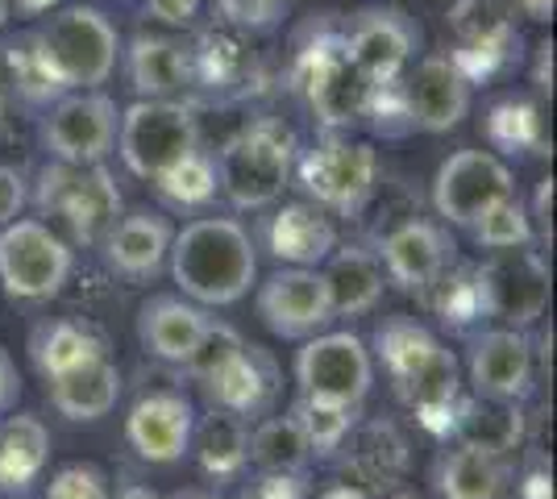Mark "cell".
Here are the masks:
<instances>
[{"instance_id": "24", "label": "cell", "mask_w": 557, "mask_h": 499, "mask_svg": "<svg viewBox=\"0 0 557 499\" xmlns=\"http://www.w3.org/2000/svg\"><path fill=\"white\" fill-rule=\"evenodd\" d=\"M262 246L271 259L287 266H321L337 246V225L325 216V209L296 200L262 221Z\"/></svg>"}, {"instance_id": "1", "label": "cell", "mask_w": 557, "mask_h": 499, "mask_svg": "<svg viewBox=\"0 0 557 499\" xmlns=\"http://www.w3.org/2000/svg\"><path fill=\"white\" fill-rule=\"evenodd\" d=\"M395 400L417 416L433 437H449V412L462 396V366L429 325L412 316H387L371 337Z\"/></svg>"}, {"instance_id": "30", "label": "cell", "mask_w": 557, "mask_h": 499, "mask_svg": "<svg viewBox=\"0 0 557 499\" xmlns=\"http://www.w3.org/2000/svg\"><path fill=\"white\" fill-rule=\"evenodd\" d=\"M187 453H196L200 475L212 483H233L250 466V421L233 416L225 408H212L196 416L191 425V446Z\"/></svg>"}, {"instance_id": "35", "label": "cell", "mask_w": 557, "mask_h": 499, "mask_svg": "<svg viewBox=\"0 0 557 499\" xmlns=\"http://www.w3.org/2000/svg\"><path fill=\"white\" fill-rule=\"evenodd\" d=\"M129 79L146 100H163L191 88V63H187V47L175 38H159V34H141L129 42Z\"/></svg>"}, {"instance_id": "17", "label": "cell", "mask_w": 557, "mask_h": 499, "mask_svg": "<svg viewBox=\"0 0 557 499\" xmlns=\"http://www.w3.org/2000/svg\"><path fill=\"white\" fill-rule=\"evenodd\" d=\"M374 254L383 262L387 284L420 296L424 287L442 275L445 262H454V241H449V234L437 221L408 216V221L392 225L383 238L374 241Z\"/></svg>"}, {"instance_id": "38", "label": "cell", "mask_w": 557, "mask_h": 499, "mask_svg": "<svg viewBox=\"0 0 557 499\" xmlns=\"http://www.w3.org/2000/svg\"><path fill=\"white\" fill-rule=\"evenodd\" d=\"M0 84H9V88L22 96V100H29V104H50V100L63 96L59 79L50 75V67L42 63V54H38L34 34L13 38V42L0 47Z\"/></svg>"}, {"instance_id": "49", "label": "cell", "mask_w": 557, "mask_h": 499, "mask_svg": "<svg viewBox=\"0 0 557 499\" xmlns=\"http://www.w3.org/2000/svg\"><path fill=\"white\" fill-rule=\"evenodd\" d=\"M22 400V379H17V362L0 346V416H9Z\"/></svg>"}, {"instance_id": "8", "label": "cell", "mask_w": 557, "mask_h": 499, "mask_svg": "<svg viewBox=\"0 0 557 499\" xmlns=\"http://www.w3.org/2000/svg\"><path fill=\"white\" fill-rule=\"evenodd\" d=\"M296 166V184L304 188V196L329 209V213L354 216L371 204L374 184H379V154L371 142H349L329 134L325 142H317L312 150H304Z\"/></svg>"}, {"instance_id": "20", "label": "cell", "mask_w": 557, "mask_h": 499, "mask_svg": "<svg viewBox=\"0 0 557 499\" xmlns=\"http://www.w3.org/2000/svg\"><path fill=\"white\" fill-rule=\"evenodd\" d=\"M399 88H404V109L412 129H424V134H445L462 125V117L470 113V84L449 63V54L420 59L408 79L399 75Z\"/></svg>"}, {"instance_id": "12", "label": "cell", "mask_w": 557, "mask_h": 499, "mask_svg": "<svg viewBox=\"0 0 557 499\" xmlns=\"http://www.w3.org/2000/svg\"><path fill=\"white\" fill-rule=\"evenodd\" d=\"M511 9L516 0H458L449 9V29L458 38L449 63L466 75V84H487L511 67L520 47Z\"/></svg>"}, {"instance_id": "21", "label": "cell", "mask_w": 557, "mask_h": 499, "mask_svg": "<svg viewBox=\"0 0 557 499\" xmlns=\"http://www.w3.org/2000/svg\"><path fill=\"white\" fill-rule=\"evenodd\" d=\"M278 383L283 379H278L271 350L242 346L212 379L200 383V391L212 408H225L242 421H258V416H271V408L278 400Z\"/></svg>"}, {"instance_id": "39", "label": "cell", "mask_w": 557, "mask_h": 499, "mask_svg": "<svg viewBox=\"0 0 557 499\" xmlns=\"http://www.w3.org/2000/svg\"><path fill=\"white\" fill-rule=\"evenodd\" d=\"M292 416H296V425L304 428L308 450H312L317 462L337 458L342 446H346L349 428L358 425V408L333 404V400H312V396H300V400L292 404Z\"/></svg>"}, {"instance_id": "56", "label": "cell", "mask_w": 557, "mask_h": 499, "mask_svg": "<svg viewBox=\"0 0 557 499\" xmlns=\"http://www.w3.org/2000/svg\"><path fill=\"white\" fill-rule=\"evenodd\" d=\"M175 499H212V496H205V491H180Z\"/></svg>"}, {"instance_id": "5", "label": "cell", "mask_w": 557, "mask_h": 499, "mask_svg": "<svg viewBox=\"0 0 557 499\" xmlns=\"http://www.w3.org/2000/svg\"><path fill=\"white\" fill-rule=\"evenodd\" d=\"M212 163H216V184L230 196L233 209H267L292 179L296 134L278 117H258L242 134H233Z\"/></svg>"}, {"instance_id": "33", "label": "cell", "mask_w": 557, "mask_h": 499, "mask_svg": "<svg viewBox=\"0 0 557 499\" xmlns=\"http://www.w3.org/2000/svg\"><path fill=\"white\" fill-rule=\"evenodd\" d=\"M437 491L442 499H508L511 487V458L487 453L479 446L454 441L437 462Z\"/></svg>"}, {"instance_id": "40", "label": "cell", "mask_w": 557, "mask_h": 499, "mask_svg": "<svg viewBox=\"0 0 557 499\" xmlns=\"http://www.w3.org/2000/svg\"><path fill=\"white\" fill-rule=\"evenodd\" d=\"M487 142L504 154H545V121L529 100H499L487 113Z\"/></svg>"}, {"instance_id": "11", "label": "cell", "mask_w": 557, "mask_h": 499, "mask_svg": "<svg viewBox=\"0 0 557 499\" xmlns=\"http://www.w3.org/2000/svg\"><path fill=\"white\" fill-rule=\"evenodd\" d=\"M296 383H300V396L362 408L374 387L371 346L349 329L312 333L304 337V350L296 354Z\"/></svg>"}, {"instance_id": "9", "label": "cell", "mask_w": 557, "mask_h": 499, "mask_svg": "<svg viewBox=\"0 0 557 499\" xmlns=\"http://www.w3.org/2000/svg\"><path fill=\"white\" fill-rule=\"evenodd\" d=\"M71 266H75L71 246L47 221L0 225V287L13 300H25V304L54 300L71 279Z\"/></svg>"}, {"instance_id": "22", "label": "cell", "mask_w": 557, "mask_h": 499, "mask_svg": "<svg viewBox=\"0 0 557 499\" xmlns=\"http://www.w3.org/2000/svg\"><path fill=\"white\" fill-rule=\"evenodd\" d=\"M420 42V29L399 9H371L358 13V22L346 29V47L358 59V67L371 75L374 84H392L404 75L412 50Z\"/></svg>"}, {"instance_id": "55", "label": "cell", "mask_w": 557, "mask_h": 499, "mask_svg": "<svg viewBox=\"0 0 557 499\" xmlns=\"http://www.w3.org/2000/svg\"><path fill=\"white\" fill-rule=\"evenodd\" d=\"M17 4H22L25 13H47L54 0H17Z\"/></svg>"}, {"instance_id": "50", "label": "cell", "mask_w": 557, "mask_h": 499, "mask_svg": "<svg viewBox=\"0 0 557 499\" xmlns=\"http://www.w3.org/2000/svg\"><path fill=\"white\" fill-rule=\"evenodd\" d=\"M146 9L166 25H191L200 13V0H146Z\"/></svg>"}, {"instance_id": "14", "label": "cell", "mask_w": 557, "mask_h": 499, "mask_svg": "<svg viewBox=\"0 0 557 499\" xmlns=\"http://www.w3.org/2000/svg\"><path fill=\"white\" fill-rule=\"evenodd\" d=\"M508 196H516V179H511L508 163L495 159L491 150L449 154L433 179V209L458 229H470L479 216Z\"/></svg>"}, {"instance_id": "42", "label": "cell", "mask_w": 557, "mask_h": 499, "mask_svg": "<svg viewBox=\"0 0 557 499\" xmlns=\"http://www.w3.org/2000/svg\"><path fill=\"white\" fill-rule=\"evenodd\" d=\"M246 346V337L233 329V325H225V321H216V316H209V325H205V333H200V341H196V350L180 362V371H184L191 383H205L212 379L225 362H230L237 350Z\"/></svg>"}, {"instance_id": "43", "label": "cell", "mask_w": 557, "mask_h": 499, "mask_svg": "<svg viewBox=\"0 0 557 499\" xmlns=\"http://www.w3.org/2000/svg\"><path fill=\"white\" fill-rule=\"evenodd\" d=\"M47 499H109V475L92 462H71L54 471Z\"/></svg>"}, {"instance_id": "46", "label": "cell", "mask_w": 557, "mask_h": 499, "mask_svg": "<svg viewBox=\"0 0 557 499\" xmlns=\"http://www.w3.org/2000/svg\"><path fill=\"white\" fill-rule=\"evenodd\" d=\"M529 221H533V238H541V246H554V179L536 184V200Z\"/></svg>"}, {"instance_id": "57", "label": "cell", "mask_w": 557, "mask_h": 499, "mask_svg": "<svg viewBox=\"0 0 557 499\" xmlns=\"http://www.w3.org/2000/svg\"><path fill=\"white\" fill-rule=\"evenodd\" d=\"M9 4H13V0H0V25L9 22Z\"/></svg>"}, {"instance_id": "59", "label": "cell", "mask_w": 557, "mask_h": 499, "mask_svg": "<svg viewBox=\"0 0 557 499\" xmlns=\"http://www.w3.org/2000/svg\"><path fill=\"white\" fill-rule=\"evenodd\" d=\"M42 499H47V496H42Z\"/></svg>"}, {"instance_id": "31", "label": "cell", "mask_w": 557, "mask_h": 499, "mask_svg": "<svg viewBox=\"0 0 557 499\" xmlns=\"http://www.w3.org/2000/svg\"><path fill=\"white\" fill-rule=\"evenodd\" d=\"M121 387H125V379H121L116 362L109 354H100L79 362L67 375L50 379V404L59 416H67L75 425H88V421H100L113 412L121 400Z\"/></svg>"}, {"instance_id": "4", "label": "cell", "mask_w": 557, "mask_h": 499, "mask_svg": "<svg viewBox=\"0 0 557 499\" xmlns=\"http://www.w3.org/2000/svg\"><path fill=\"white\" fill-rule=\"evenodd\" d=\"M38 213L67 246H100L121 216V191L104 163H54L38 175Z\"/></svg>"}, {"instance_id": "34", "label": "cell", "mask_w": 557, "mask_h": 499, "mask_svg": "<svg viewBox=\"0 0 557 499\" xmlns=\"http://www.w3.org/2000/svg\"><path fill=\"white\" fill-rule=\"evenodd\" d=\"M420 300L429 304V312H433V316H437L454 337H470L474 329H483V325H487L474 262H458V259L445 262L442 275L420 291Z\"/></svg>"}, {"instance_id": "18", "label": "cell", "mask_w": 557, "mask_h": 499, "mask_svg": "<svg viewBox=\"0 0 557 499\" xmlns=\"http://www.w3.org/2000/svg\"><path fill=\"white\" fill-rule=\"evenodd\" d=\"M187 63H191V88H205L216 100H242V96L258 92V84H262L258 54L233 25L205 29L187 47Z\"/></svg>"}, {"instance_id": "23", "label": "cell", "mask_w": 557, "mask_h": 499, "mask_svg": "<svg viewBox=\"0 0 557 499\" xmlns=\"http://www.w3.org/2000/svg\"><path fill=\"white\" fill-rule=\"evenodd\" d=\"M171 238H175V229L166 216L138 209V213L121 216L100 246H104V262L113 275L129 279V284H150L163 275Z\"/></svg>"}, {"instance_id": "19", "label": "cell", "mask_w": 557, "mask_h": 499, "mask_svg": "<svg viewBox=\"0 0 557 499\" xmlns=\"http://www.w3.org/2000/svg\"><path fill=\"white\" fill-rule=\"evenodd\" d=\"M191 425H196V408L184 391H150L125 416V441L141 462H184L191 446Z\"/></svg>"}, {"instance_id": "29", "label": "cell", "mask_w": 557, "mask_h": 499, "mask_svg": "<svg viewBox=\"0 0 557 499\" xmlns=\"http://www.w3.org/2000/svg\"><path fill=\"white\" fill-rule=\"evenodd\" d=\"M50 462V433L29 412L0 416V496L29 499Z\"/></svg>"}, {"instance_id": "53", "label": "cell", "mask_w": 557, "mask_h": 499, "mask_svg": "<svg viewBox=\"0 0 557 499\" xmlns=\"http://www.w3.org/2000/svg\"><path fill=\"white\" fill-rule=\"evenodd\" d=\"M533 22H549L554 17V0H516Z\"/></svg>"}, {"instance_id": "2", "label": "cell", "mask_w": 557, "mask_h": 499, "mask_svg": "<svg viewBox=\"0 0 557 499\" xmlns=\"http://www.w3.org/2000/svg\"><path fill=\"white\" fill-rule=\"evenodd\" d=\"M171 279L191 304L225 309L237 304L258 279V250L242 221L233 216H196L166 250Z\"/></svg>"}, {"instance_id": "36", "label": "cell", "mask_w": 557, "mask_h": 499, "mask_svg": "<svg viewBox=\"0 0 557 499\" xmlns=\"http://www.w3.org/2000/svg\"><path fill=\"white\" fill-rule=\"evenodd\" d=\"M250 462L258 466V475H304L308 471L312 450L292 412L267 416L250 428Z\"/></svg>"}, {"instance_id": "13", "label": "cell", "mask_w": 557, "mask_h": 499, "mask_svg": "<svg viewBox=\"0 0 557 499\" xmlns=\"http://www.w3.org/2000/svg\"><path fill=\"white\" fill-rule=\"evenodd\" d=\"M466 375L479 396L529 404L536 391V350L529 329L483 325L466 337Z\"/></svg>"}, {"instance_id": "45", "label": "cell", "mask_w": 557, "mask_h": 499, "mask_svg": "<svg viewBox=\"0 0 557 499\" xmlns=\"http://www.w3.org/2000/svg\"><path fill=\"white\" fill-rule=\"evenodd\" d=\"M304 475H258L250 491H242L237 499H304Z\"/></svg>"}, {"instance_id": "10", "label": "cell", "mask_w": 557, "mask_h": 499, "mask_svg": "<svg viewBox=\"0 0 557 499\" xmlns=\"http://www.w3.org/2000/svg\"><path fill=\"white\" fill-rule=\"evenodd\" d=\"M474 275L487 321H499L508 329H533L549 309V262L533 246L491 250L483 262H474Z\"/></svg>"}, {"instance_id": "47", "label": "cell", "mask_w": 557, "mask_h": 499, "mask_svg": "<svg viewBox=\"0 0 557 499\" xmlns=\"http://www.w3.org/2000/svg\"><path fill=\"white\" fill-rule=\"evenodd\" d=\"M25 209V179L22 171H13V166H0V225H9V221H17Z\"/></svg>"}, {"instance_id": "6", "label": "cell", "mask_w": 557, "mask_h": 499, "mask_svg": "<svg viewBox=\"0 0 557 499\" xmlns=\"http://www.w3.org/2000/svg\"><path fill=\"white\" fill-rule=\"evenodd\" d=\"M116 150L138 179H159L163 171L200 150V121L184 100H138L116 121Z\"/></svg>"}, {"instance_id": "51", "label": "cell", "mask_w": 557, "mask_h": 499, "mask_svg": "<svg viewBox=\"0 0 557 499\" xmlns=\"http://www.w3.org/2000/svg\"><path fill=\"white\" fill-rule=\"evenodd\" d=\"M536 88L541 92H554V47L549 42L536 47Z\"/></svg>"}, {"instance_id": "41", "label": "cell", "mask_w": 557, "mask_h": 499, "mask_svg": "<svg viewBox=\"0 0 557 499\" xmlns=\"http://www.w3.org/2000/svg\"><path fill=\"white\" fill-rule=\"evenodd\" d=\"M470 238L479 241L483 250H516V246H533V221H529V209H524V200H499L495 209L479 216L474 225H470Z\"/></svg>"}, {"instance_id": "28", "label": "cell", "mask_w": 557, "mask_h": 499, "mask_svg": "<svg viewBox=\"0 0 557 499\" xmlns=\"http://www.w3.org/2000/svg\"><path fill=\"white\" fill-rule=\"evenodd\" d=\"M321 275L329 287L333 321L337 316H367L383 300V287H387L383 262L371 246H333Z\"/></svg>"}, {"instance_id": "27", "label": "cell", "mask_w": 557, "mask_h": 499, "mask_svg": "<svg viewBox=\"0 0 557 499\" xmlns=\"http://www.w3.org/2000/svg\"><path fill=\"white\" fill-rule=\"evenodd\" d=\"M209 325V312L200 304H191L184 296H150L146 304L138 309V341L141 350L150 358H159L166 366H180L200 333Z\"/></svg>"}, {"instance_id": "54", "label": "cell", "mask_w": 557, "mask_h": 499, "mask_svg": "<svg viewBox=\"0 0 557 499\" xmlns=\"http://www.w3.org/2000/svg\"><path fill=\"white\" fill-rule=\"evenodd\" d=\"M109 499H159L150 487H141V483H121L116 491H109Z\"/></svg>"}, {"instance_id": "44", "label": "cell", "mask_w": 557, "mask_h": 499, "mask_svg": "<svg viewBox=\"0 0 557 499\" xmlns=\"http://www.w3.org/2000/svg\"><path fill=\"white\" fill-rule=\"evenodd\" d=\"M216 9L233 29H262V25L278 22L283 0H216Z\"/></svg>"}, {"instance_id": "32", "label": "cell", "mask_w": 557, "mask_h": 499, "mask_svg": "<svg viewBox=\"0 0 557 499\" xmlns=\"http://www.w3.org/2000/svg\"><path fill=\"white\" fill-rule=\"evenodd\" d=\"M100 354H109V337L96 329L92 321H79V316H54V321L34 325V333H29L34 371L47 383Z\"/></svg>"}, {"instance_id": "3", "label": "cell", "mask_w": 557, "mask_h": 499, "mask_svg": "<svg viewBox=\"0 0 557 499\" xmlns=\"http://www.w3.org/2000/svg\"><path fill=\"white\" fill-rule=\"evenodd\" d=\"M292 88L325 129H349L371 121L383 92V84H374L349 54L346 34H333V29L308 38L300 47L292 63Z\"/></svg>"}, {"instance_id": "58", "label": "cell", "mask_w": 557, "mask_h": 499, "mask_svg": "<svg viewBox=\"0 0 557 499\" xmlns=\"http://www.w3.org/2000/svg\"><path fill=\"white\" fill-rule=\"evenodd\" d=\"M395 499H417V496H395Z\"/></svg>"}, {"instance_id": "25", "label": "cell", "mask_w": 557, "mask_h": 499, "mask_svg": "<svg viewBox=\"0 0 557 499\" xmlns=\"http://www.w3.org/2000/svg\"><path fill=\"white\" fill-rule=\"evenodd\" d=\"M449 437L511 458L529 441V416H524V404L516 400H491V396L470 391V396H458V404L449 412Z\"/></svg>"}, {"instance_id": "7", "label": "cell", "mask_w": 557, "mask_h": 499, "mask_svg": "<svg viewBox=\"0 0 557 499\" xmlns=\"http://www.w3.org/2000/svg\"><path fill=\"white\" fill-rule=\"evenodd\" d=\"M38 54L50 67V75L59 79V88H100L116 67V29L100 9H67L59 17H50L38 34Z\"/></svg>"}, {"instance_id": "16", "label": "cell", "mask_w": 557, "mask_h": 499, "mask_svg": "<svg viewBox=\"0 0 557 499\" xmlns=\"http://www.w3.org/2000/svg\"><path fill=\"white\" fill-rule=\"evenodd\" d=\"M258 316L283 341H304L333 325L325 275L317 266H278L258 287Z\"/></svg>"}, {"instance_id": "48", "label": "cell", "mask_w": 557, "mask_h": 499, "mask_svg": "<svg viewBox=\"0 0 557 499\" xmlns=\"http://www.w3.org/2000/svg\"><path fill=\"white\" fill-rule=\"evenodd\" d=\"M516 499H554V478H549V466H545V453H536L529 462V471L520 475Z\"/></svg>"}, {"instance_id": "26", "label": "cell", "mask_w": 557, "mask_h": 499, "mask_svg": "<svg viewBox=\"0 0 557 499\" xmlns=\"http://www.w3.org/2000/svg\"><path fill=\"white\" fill-rule=\"evenodd\" d=\"M346 475L349 483L367 487V491H392L408 471V441L392 421H362L349 428L346 446Z\"/></svg>"}, {"instance_id": "52", "label": "cell", "mask_w": 557, "mask_h": 499, "mask_svg": "<svg viewBox=\"0 0 557 499\" xmlns=\"http://www.w3.org/2000/svg\"><path fill=\"white\" fill-rule=\"evenodd\" d=\"M321 499H374L367 487H358V483H333L321 491Z\"/></svg>"}, {"instance_id": "15", "label": "cell", "mask_w": 557, "mask_h": 499, "mask_svg": "<svg viewBox=\"0 0 557 499\" xmlns=\"http://www.w3.org/2000/svg\"><path fill=\"white\" fill-rule=\"evenodd\" d=\"M42 142L59 163H104L116 146V104L96 88L59 96L42 121Z\"/></svg>"}, {"instance_id": "37", "label": "cell", "mask_w": 557, "mask_h": 499, "mask_svg": "<svg viewBox=\"0 0 557 499\" xmlns=\"http://www.w3.org/2000/svg\"><path fill=\"white\" fill-rule=\"evenodd\" d=\"M154 191H159V200H163L166 209H175V213H205L212 200H216V163H212L205 150H196V154H187L184 163H175L171 171H163L159 179H154Z\"/></svg>"}]
</instances>
